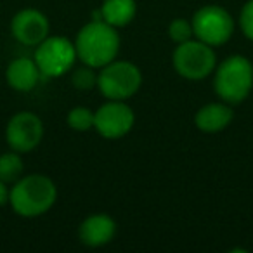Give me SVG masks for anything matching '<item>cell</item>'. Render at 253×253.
Listing matches in <instances>:
<instances>
[{
    "mask_svg": "<svg viewBox=\"0 0 253 253\" xmlns=\"http://www.w3.org/2000/svg\"><path fill=\"white\" fill-rule=\"evenodd\" d=\"M77 57L92 68H102L116 59L120 37L116 28L106 21H90L78 32L75 40Z\"/></svg>",
    "mask_w": 253,
    "mask_h": 253,
    "instance_id": "obj_1",
    "label": "cell"
},
{
    "mask_svg": "<svg viewBox=\"0 0 253 253\" xmlns=\"http://www.w3.org/2000/svg\"><path fill=\"white\" fill-rule=\"evenodd\" d=\"M57 200V187L49 177L32 173L14 182L9 193L12 210L21 217H39L49 211Z\"/></svg>",
    "mask_w": 253,
    "mask_h": 253,
    "instance_id": "obj_2",
    "label": "cell"
},
{
    "mask_svg": "<svg viewBox=\"0 0 253 253\" xmlns=\"http://www.w3.org/2000/svg\"><path fill=\"white\" fill-rule=\"evenodd\" d=\"M213 87L227 104H239L253 88V64L245 56H231L215 71Z\"/></svg>",
    "mask_w": 253,
    "mask_h": 253,
    "instance_id": "obj_3",
    "label": "cell"
},
{
    "mask_svg": "<svg viewBox=\"0 0 253 253\" xmlns=\"http://www.w3.org/2000/svg\"><path fill=\"white\" fill-rule=\"evenodd\" d=\"M142 85V73L130 61H111L101 68L97 87L109 101H125Z\"/></svg>",
    "mask_w": 253,
    "mask_h": 253,
    "instance_id": "obj_4",
    "label": "cell"
},
{
    "mask_svg": "<svg viewBox=\"0 0 253 253\" xmlns=\"http://www.w3.org/2000/svg\"><path fill=\"white\" fill-rule=\"evenodd\" d=\"M215 52L211 45L201 40H187L177 43L173 52V68L182 78L187 80H203L215 70Z\"/></svg>",
    "mask_w": 253,
    "mask_h": 253,
    "instance_id": "obj_5",
    "label": "cell"
},
{
    "mask_svg": "<svg viewBox=\"0 0 253 253\" xmlns=\"http://www.w3.org/2000/svg\"><path fill=\"white\" fill-rule=\"evenodd\" d=\"M33 59L42 77H63L73 68L77 59V49H75V43L70 42L66 37H47L43 42L37 45Z\"/></svg>",
    "mask_w": 253,
    "mask_h": 253,
    "instance_id": "obj_6",
    "label": "cell"
},
{
    "mask_svg": "<svg viewBox=\"0 0 253 253\" xmlns=\"http://www.w3.org/2000/svg\"><path fill=\"white\" fill-rule=\"evenodd\" d=\"M194 37L211 47L225 43L234 33V19L220 5H203L193 16Z\"/></svg>",
    "mask_w": 253,
    "mask_h": 253,
    "instance_id": "obj_7",
    "label": "cell"
},
{
    "mask_svg": "<svg viewBox=\"0 0 253 253\" xmlns=\"http://www.w3.org/2000/svg\"><path fill=\"white\" fill-rule=\"evenodd\" d=\"M43 123L35 113L21 111L16 113L7 123L5 139L12 151L28 153L42 142Z\"/></svg>",
    "mask_w": 253,
    "mask_h": 253,
    "instance_id": "obj_8",
    "label": "cell"
},
{
    "mask_svg": "<svg viewBox=\"0 0 253 253\" xmlns=\"http://www.w3.org/2000/svg\"><path fill=\"white\" fill-rule=\"evenodd\" d=\"M135 115L123 101H109L95 111L94 128L104 139H120L132 130Z\"/></svg>",
    "mask_w": 253,
    "mask_h": 253,
    "instance_id": "obj_9",
    "label": "cell"
},
{
    "mask_svg": "<svg viewBox=\"0 0 253 253\" xmlns=\"http://www.w3.org/2000/svg\"><path fill=\"white\" fill-rule=\"evenodd\" d=\"M49 19L37 9H23L12 18L11 33L19 43L37 47L49 37Z\"/></svg>",
    "mask_w": 253,
    "mask_h": 253,
    "instance_id": "obj_10",
    "label": "cell"
},
{
    "mask_svg": "<svg viewBox=\"0 0 253 253\" xmlns=\"http://www.w3.org/2000/svg\"><path fill=\"white\" fill-rule=\"evenodd\" d=\"M116 234V222L106 213H95L87 217L80 224L78 236L84 245L90 248L104 246L115 238Z\"/></svg>",
    "mask_w": 253,
    "mask_h": 253,
    "instance_id": "obj_11",
    "label": "cell"
},
{
    "mask_svg": "<svg viewBox=\"0 0 253 253\" xmlns=\"http://www.w3.org/2000/svg\"><path fill=\"white\" fill-rule=\"evenodd\" d=\"M232 116L234 113L227 102H210L196 113L194 123L205 134H215L227 128L232 122Z\"/></svg>",
    "mask_w": 253,
    "mask_h": 253,
    "instance_id": "obj_12",
    "label": "cell"
},
{
    "mask_svg": "<svg viewBox=\"0 0 253 253\" xmlns=\"http://www.w3.org/2000/svg\"><path fill=\"white\" fill-rule=\"evenodd\" d=\"M5 77H7L9 85H11L14 90L30 92L37 87L39 80L42 78V73H40L35 59L19 57V59H14L7 66Z\"/></svg>",
    "mask_w": 253,
    "mask_h": 253,
    "instance_id": "obj_13",
    "label": "cell"
},
{
    "mask_svg": "<svg viewBox=\"0 0 253 253\" xmlns=\"http://www.w3.org/2000/svg\"><path fill=\"white\" fill-rule=\"evenodd\" d=\"M102 21L115 28L126 26L137 14L135 0H104L101 7Z\"/></svg>",
    "mask_w": 253,
    "mask_h": 253,
    "instance_id": "obj_14",
    "label": "cell"
},
{
    "mask_svg": "<svg viewBox=\"0 0 253 253\" xmlns=\"http://www.w3.org/2000/svg\"><path fill=\"white\" fill-rule=\"evenodd\" d=\"M23 172H25V163H23L19 153L11 151L0 155V179L5 184L18 182Z\"/></svg>",
    "mask_w": 253,
    "mask_h": 253,
    "instance_id": "obj_15",
    "label": "cell"
},
{
    "mask_svg": "<svg viewBox=\"0 0 253 253\" xmlns=\"http://www.w3.org/2000/svg\"><path fill=\"white\" fill-rule=\"evenodd\" d=\"M68 125L77 132H87L90 128H94L95 125V113L90 111L88 108H73L66 116Z\"/></svg>",
    "mask_w": 253,
    "mask_h": 253,
    "instance_id": "obj_16",
    "label": "cell"
},
{
    "mask_svg": "<svg viewBox=\"0 0 253 253\" xmlns=\"http://www.w3.org/2000/svg\"><path fill=\"white\" fill-rule=\"evenodd\" d=\"M71 84L75 85V88L78 90H92L94 87H97V73L94 71L92 66L85 64L84 68H78L71 75Z\"/></svg>",
    "mask_w": 253,
    "mask_h": 253,
    "instance_id": "obj_17",
    "label": "cell"
},
{
    "mask_svg": "<svg viewBox=\"0 0 253 253\" xmlns=\"http://www.w3.org/2000/svg\"><path fill=\"white\" fill-rule=\"evenodd\" d=\"M169 35L175 43L187 42V40H191V39H193V35H194L193 23L187 21V19H182V18L173 19V21L170 23V26H169Z\"/></svg>",
    "mask_w": 253,
    "mask_h": 253,
    "instance_id": "obj_18",
    "label": "cell"
},
{
    "mask_svg": "<svg viewBox=\"0 0 253 253\" xmlns=\"http://www.w3.org/2000/svg\"><path fill=\"white\" fill-rule=\"evenodd\" d=\"M239 26L246 39L253 40V0H248L239 14Z\"/></svg>",
    "mask_w": 253,
    "mask_h": 253,
    "instance_id": "obj_19",
    "label": "cell"
},
{
    "mask_svg": "<svg viewBox=\"0 0 253 253\" xmlns=\"http://www.w3.org/2000/svg\"><path fill=\"white\" fill-rule=\"evenodd\" d=\"M9 193H11V191L7 189V184L0 179V207L9 203Z\"/></svg>",
    "mask_w": 253,
    "mask_h": 253,
    "instance_id": "obj_20",
    "label": "cell"
}]
</instances>
